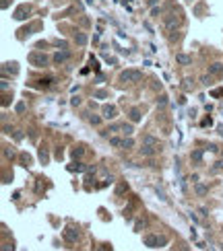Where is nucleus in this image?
I'll use <instances>...</instances> for the list:
<instances>
[{
    "label": "nucleus",
    "instance_id": "nucleus-12",
    "mask_svg": "<svg viewBox=\"0 0 223 251\" xmlns=\"http://www.w3.org/2000/svg\"><path fill=\"white\" fill-rule=\"evenodd\" d=\"M194 192H196L198 196H207V192H209V189H207V185H204V183H198V181H196V185H194Z\"/></svg>",
    "mask_w": 223,
    "mask_h": 251
},
{
    "label": "nucleus",
    "instance_id": "nucleus-20",
    "mask_svg": "<svg viewBox=\"0 0 223 251\" xmlns=\"http://www.w3.org/2000/svg\"><path fill=\"white\" fill-rule=\"evenodd\" d=\"M192 159H194L196 163H201V159H203V152H201V150H194V152H192Z\"/></svg>",
    "mask_w": 223,
    "mask_h": 251
},
{
    "label": "nucleus",
    "instance_id": "nucleus-15",
    "mask_svg": "<svg viewBox=\"0 0 223 251\" xmlns=\"http://www.w3.org/2000/svg\"><path fill=\"white\" fill-rule=\"evenodd\" d=\"M122 132H124L126 136H130V134L134 132V128H132V126H130V124H122Z\"/></svg>",
    "mask_w": 223,
    "mask_h": 251
},
{
    "label": "nucleus",
    "instance_id": "nucleus-10",
    "mask_svg": "<svg viewBox=\"0 0 223 251\" xmlns=\"http://www.w3.org/2000/svg\"><path fill=\"white\" fill-rule=\"evenodd\" d=\"M176 62H178V64H182V66H186V64H190V62H192V58H190V56H186V54H178V56H176Z\"/></svg>",
    "mask_w": 223,
    "mask_h": 251
},
{
    "label": "nucleus",
    "instance_id": "nucleus-25",
    "mask_svg": "<svg viewBox=\"0 0 223 251\" xmlns=\"http://www.w3.org/2000/svg\"><path fill=\"white\" fill-rule=\"evenodd\" d=\"M215 171H223V161H217L215 163V167H213Z\"/></svg>",
    "mask_w": 223,
    "mask_h": 251
},
{
    "label": "nucleus",
    "instance_id": "nucleus-18",
    "mask_svg": "<svg viewBox=\"0 0 223 251\" xmlns=\"http://www.w3.org/2000/svg\"><path fill=\"white\" fill-rule=\"evenodd\" d=\"M83 152H85V148H83V146H76V148H74V150H73V157H74V159H76V157H81Z\"/></svg>",
    "mask_w": 223,
    "mask_h": 251
},
{
    "label": "nucleus",
    "instance_id": "nucleus-24",
    "mask_svg": "<svg viewBox=\"0 0 223 251\" xmlns=\"http://www.w3.org/2000/svg\"><path fill=\"white\" fill-rule=\"evenodd\" d=\"M4 154H6V157H10V159H13V157H15V150H13V148H4Z\"/></svg>",
    "mask_w": 223,
    "mask_h": 251
},
{
    "label": "nucleus",
    "instance_id": "nucleus-26",
    "mask_svg": "<svg viewBox=\"0 0 223 251\" xmlns=\"http://www.w3.org/2000/svg\"><path fill=\"white\" fill-rule=\"evenodd\" d=\"M17 111H19V113H23V111H25V103H19V105H17Z\"/></svg>",
    "mask_w": 223,
    "mask_h": 251
},
{
    "label": "nucleus",
    "instance_id": "nucleus-19",
    "mask_svg": "<svg viewBox=\"0 0 223 251\" xmlns=\"http://www.w3.org/2000/svg\"><path fill=\"white\" fill-rule=\"evenodd\" d=\"M126 189H128V185H126V183H120V185L116 187V194H124Z\"/></svg>",
    "mask_w": 223,
    "mask_h": 251
},
{
    "label": "nucleus",
    "instance_id": "nucleus-13",
    "mask_svg": "<svg viewBox=\"0 0 223 251\" xmlns=\"http://www.w3.org/2000/svg\"><path fill=\"white\" fill-rule=\"evenodd\" d=\"M74 41H76L79 45H85V43H87V35H85V33H76V35H74Z\"/></svg>",
    "mask_w": 223,
    "mask_h": 251
},
{
    "label": "nucleus",
    "instance_id": "nucleus-1",
    "mask_svg": "<svg viewBox=\"0 0 223 251\" xmlns=\"http://www.w3.org/2000/svg\"><path fill=\"white\" fill-rule=\"evenodd\" d=\"M180 23H182V17L178 13H169L167 17H163V25L167 31H174L176 27H180Z\"/></svg>",
    "mask_w": 223,
    "mask_h": 251
},
{
    "label": "nucleus",
    "instance_id": "nucleus-3",
    "mask_svg": "<svg viewBox=\"0 0 223 251\" xmlns=\"http://www.w3.org/2000/svg\"><path fill=\"white\" fill-rule=\"evenodd\" d=\"M143 78V72L141 70H124L120 74V80L122 82H138Z\"/></svg>",
    "mask_w": 223,
    "mask_h": 251
},
{
    "label": "nucleus",
    "instance_id": "nucleus-4",
    "mask_svg": "<svg viewBox=\"0 0 223 251\" xmlns=\"http://www.w3.org/2000/svg\"><path fill=\"white\" fill-rule=\"evenodd\" d=\"M29 62H31L35 68H43V66L48 64V56L39 54V52H33V54H29Z\"/></svg>",
    "mask_w": 223,
    "mask_h": 251
},
{
    "label": "nucleus",
    "instance_id": "nucleus-22",
    "mask_svg": "<svg viewBox=\"0 0 223 251\" xmlns=\"http://www.w3.org/2000/svg\"><path fill=\"white\" fill-rule=\"evenodd\" d=\"M25 13H27L25 8H21V10H17V15H15V19H25Z\"/></svg>",
    "mask_w": 223,
    "mask_h": 251
},
{
    "label": "nucleus",
    "instance_id": "nucleus-14",
    "mask_svg": "<svg viewBox=\"0 0 223 251\" xmlns=\"http://www.w3.org/2000/svg\"><path fill=\"white\" fill-rule=\"evenodd\" d=\"M130 120H132V122H138V120H141V111H138L136 107L130 109Z\"/></svg>",
    "mask_w": 223,
    "mask_h": 251
},
{
    "label": "nucleus",
    "instance_id": "nucleus-11",
    "mask_svg": "<svg viewBox=\"0 0 223 251\" xmlns=\"http://www.w3.org/2000/svg\"><path fill=\"white\" fill-rule=\"evenodd\" d=\"M66 60H68V52H58V54H54L56 64H62V62H66Z\"/></svg>",
    "mask_w": 223,
    "mask_h": 251
},
{
    "label": "nucleus",
    "instance_id": "nucleus-5",
    "mask_svg": "<svg viewBox=\"0 0 223 251\" xmlns=\"http://www.w3.org/2000/svg\"><path fill=\"white\" fill-rule=\"evenodd\" d=\"M116 115H118V107L116 105H106L103 107V117L106 120H114Z\"/></svg>",
    "mask_w": 223,
    "mask_h": 251
},
{
    "label": "nucleus",
    "instance_id": "nucleus-8",
    "mask_svg": "<svg viewBox=\"0 0 223 251\" xmlns=\"http://www.w3.org/2000/svg\"><path fill=\"white\" fill-rule=\"evenodd\" d=\"M64 239H66V241H68V243H74V241H76V239H79V233H76V231H74V229H70V226H68V229H66V231H64Z\"/></svg>",
    "mask_w": 223,
    "mask_h": 251
},
{
    "label": "nucleus",
    "instance_id": "nucleus-7",
    "mask_svg": "<svg viewBox=\"0 0 223 251\" xmlns=\"http://www.w3.org/2000/svg\"><path fill=\"white\" fill-rule=\"evenodd\" d=\"M143 146H159V140L151 134H145L143 136Z\"/></svg>",
    "mask_w": 223,
    "mask_h": 251
},
{
    "label": "nucleus",
    "instance_id": "nucleus-16",
    "mask_svg": "<svg viewBox=\"0 0 223 251\" xmlns=\"http://www.w3.org/2000/svg\"><path fill=\"white\" fill-rule=\"evenodd\" d=\"M132 146H134V140H132V138H124L122 148H126V150H128V148H132Z\"/></svg>",
    "mask_w": 223,
    "mask_h": 251
},
{
    "label": "nucleus",
    "instance_id": "nucleus-21",
    "mask_svg": "<svg viewBox=\"0 0 223 251\" xmlns=\"http://www.w3.org/2000/svg\"><path fill=\"white\" fill-rule=\"evenodd\" d=\"M89 122H91L93 126H99V122H101V117H99V115H91V117H89Z\"/></svg>",
    "mask_w": 223,
    "mask_h": 251
},
{
    "label": "nucleus",
    "instance_id": "nucleus-23",
    "mask_svg": "<svg viewBox=\"0 0 223 251\" xmlns=\"http://www.w3.org/2000/svg\"><path fill=\"white\" fill-rule=\"evenodd\" d=\"M167 103V97L165 95H163V97H159V99H157V105H161V107H163V105H165Z\"/></svg>",
    "mask_w": 223,
    "mask_h": 251
},
{
    "label": "nucleus",
    "instance_id": "nucleus-6",
    "mask_svg": "<svg viewBox=\"0 0 223 251\" xmlns=\"http://www.w3.org/2000/svg\"><path fill=\"white\" fill-rule=\"evenodd\" d=\"M219 74H223V64H211L209 66V76H219Z\"/></svg>",
    "mask_w": 223,
    "mask_h": 251
},
{
    "label": "nucleus",
    "instance_id": "nucleus-17",
    "mask_svg": "<svg viewBox=\"0 0 223 251\" xmlns=\"http://www.w3.org/2000/svg\"><path fill=\"white\" fill-rule=\"evenodd\" d=\"M122 142H124L122 138H110V144H112V146H116V148H120V146H122Z\"/></svg>",
    "mask_w": 223,
    "mask_h": 251
},
{
    "label": "nucleus",
    "instance_id": "nucleus-27",
    "mask_svg": "<svg viewBox=\"0 0 223 251\" xmlns=\"http://www.w3.org/2000/svg\"><path fill=\"white\" fill-rule=\"evenodd\" d=\"M2 251H15V249H13V245H8V243H4V249H2Z\"/></svg>",
    "mask_w": 223,
    "mask_h": 251
},
{
    "label": "nucleus",
    "instance_id": "nucleus-9",
    "mask_svg": "<svg viewBox=\"0 0 223 251\" xmlns=\"http://www.w3.org/2000/svg\"><path fill=\"white\" fill-rule=\"evenodd\" d=\"M159 150H161V148H157V146H143V148H141V154H143V157H153V154L159 152Z\"/></svg>",
    "mask_w": 223,
    "mask_h": 251
},
{
    "label": "nucleus",
    "instance_id": "nucleus-30",
    "mask_svg": "<svg viewBox=\"0 0 223 251\" xmlns=\"http://www.w3.org/2000/svg\"><path fill=\"white\" fill-rule=\"evenodd\" d=\"M221 154H223V150H221Z\"/></svg>",
    "mask_w": 223,
    "mask_h": 251
},
{
    "label": "nucleus",
    "instance_id": "nucleus-28",
    "mask_svg": "<svg viewBox=\"0 0 223 251\" xmlns=\"http://www.w3.org/2000/svg\"><path fill=\"white\" fill-rule=\"evenodd\" d=\"M213 95H215V97H221L223 91H221V89H217V91H213Z\"/></svg>",
    "mask_w": 223,
    "mask_h": 251
},
{
    "label": "nucleus",
    "instance_id": "nucleus-2",
    "mask_svg": "<svg viewBox=\"0 0 223 251\" xmlns=\"http://www.w3.org/2000/svg\"><path fill=\"white\" fill-rule=\"evenodd\" d=\"M145 245L151 247V249H155V247H159V245H167V237L165 235H161V237H157V235H147V237H145Z\"/></svg>",
    "mask_w": 223,
    "mask_h": 251
},
{
    "label": "nucleus",
    "instance_id": "nucleus-31",
    "mask_svg": "<svg viewBox=\"0 0 223 251\" xmlns=\"http://www.w3.org/2000/svg\"><path fill=\"white\" fill-rule=\"evenodd\" d=\"M190 2H192V0H190Z\"/></svg>",
    "mask_w": 223,
    "mask_h": 251
},
{
    "label": "nucleus",
    "instance_id": "nucleus-29",
    "mask_svg": "<svg viewBox=\"0 0 223 251\" xmlns=\"http://www.w3.org/2000/svg\"><path fill=\"white\" fill-rule=\"evenodd\" d=\"M184 89H186V91L190 89V78H186V80H184Z\"/></svg>",
    "mask_w": 223,
    "mask_h": 251
}]
</instances>
